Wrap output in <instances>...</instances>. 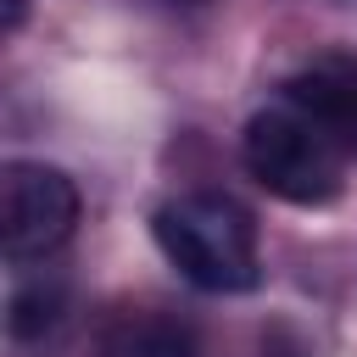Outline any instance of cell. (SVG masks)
<instances>
[{"label": "cell", "mask_w": 357, "mask_h": 357, "mask_svg": "<svg viewBox=\"0 0 357 357\" xmlns=\"http://www.w3.org/2000/svg\"><path fill=\"white\" fill-rule=\"evenodd\" d=\"M151 234L162 257L178 268L206 296H245L262 284V257H257V218L218 190H190L173 195L151 212Z\"/></svg>", "instance_id": "1"}, {"label": "cell", "mask_w": 357, "mask_h": 357, "mask_svg": "<svg viewBox=\"0 0 357 357\" xmlns=\"http://www.w3.org/2000/svg\"><path fill=\"white\" fill-rule=\"evenodd\" d=\"M78 229V184L50 162H0V257L39 262Z\"/></svg>", "instance_id": "3"}, {"label": "cell", "mask_w": 357, "mask_h": 357, "mask_svg": "<svg viewBox=\"0 0 357 357\" xmlns=\"http://www.w3.org/2000/svg\"><path fill=\"white\" fill-rule=\"evenodd\" d=\"M22 17H28V0H0V33H6V28H17Z\"/></svg>", "instance_id": "7"}, {"label": "cell", "mask_w": 357, "mask_h": 357, "mask_svg": "<svg viewBox=\"0 0 357 357\" xmlns=\"http://www.w3.org/2000/svg\"><path fill=\"white\" fill-rule=\"evenodd\" d=\"M240 162L284 206H329L346 184V151L296 106L257 112L240 134Z\"/></svg>", "instance_id": "2"}, {"label": "cell", "mask_w": 357, "mask_h": 357, "mask_svg": "<svg viewBox=\"0 0 357 357\" xmlns=\"http://www.w3.org/2000/svg\"><path fill=\"white\" fill-rule=\"evenodd\" d=\"M284 106L318 123L340 151H357V56H318L284 78Z\"/></svg>", "instance_id": "4"}, {"label": "cell", "mask_w": 357, "mask_h": 357, "mask_svg": "<svg viewBox=\"0 0 357 357\" xmlns=\"http://www.w3.org/2000/svg\"><path fill=\"white\" fill-rule=\"evenodd\" d=\"M95 357H201L190 324L162 318V312H128L100 329Z\"/></svg>", "instance_id": "5"}, {"label": "cell", "mask_w": 357, "mask_h": 357, "mask_svg": "<svg viewBox=\"0 0 357 357\" xmlns=\"http://www.w3.org/2000/svg\"><path fill=\"white\" fill-rule=\"evenodd\" d=\"M56 318H61V290L56 284H28L6 307V329L17 340H39L45 329H56Z\"/></svg>", "instance_id": "6"}]
</instances>
